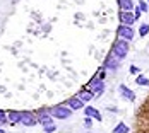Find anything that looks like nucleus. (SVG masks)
Returning a JSON list of instances; mask_svg holds the SVG:
<instances>
[{"mask_svg": "<svg viewBox=\"0 0 149 133\" xmlns=\"http://www.w3.org/2000/svg\"><path fill=\"white\" fill-rule=\"evenodd\" d=\"M84 125H86V128H91V126H93V118H91V116H86Z\"/></svg>", "mask_w": 149, "mask_h": 133, "instance_id": "21", "label": "nucleus"}, {"mask_svg": "<svg viewBox=\"0 0 149 133\" xmlns=\"http://www.w3.org/2000/svg\"><path fill=\"white\" fill-rule=\"evenodd\" d=\"M118 67H120V60H118V58H115V57L110 53V57H108V58H106V61H104V68H108V70L115 72Z\"/></svg>", "mask_w": 149, "mask_h": 133, "instance_id": "10", "label": "nucleus"}, {"mask_svg": "<svg viewBox=\"0 0 149 133\" xmlns=\"http://www.w3.org/2000/svg\"><path fill=\"white\" fill-rule=\"evenodd\" d=\"M21 116H22L21 111H9V113H7V119H9L10 125H17V123H21Z\"/></svg>", "mask_w": 149, "mask_h": 133, "instance_id": "12", "label": "nucleus"}, {"mask_svg": "<svg viewBox=\"0 0 149 133\" xmlns=\"http://www.w3.org/2000/svg\"><path fill=\"white\" fill-rule=\"evenodd\" d=\"M129 132H130V128H129L123 121H122V123H118V125L113 128V133H129Z\"/></svg>", "mask_w": 149, "mask_h": 133, "instance_id": "15", "label": "nucleus"}, {"mask_svg": "<svg viewBox=\"0 0 149 133\" xmlns=\"http://www.w3.org/2000/svg\"><path fill=\"white\" fill-rule=\"evenodd\" d=\"M146 2H148V3H149V0H146Z\"/></svg>", "mask_w": 149, "mask_h": 133, "instance_id": "24", "label": "nucleus"}, {"mask_svg": "<svg viewBox=\"0 0 149 133\" xmlns=\"http://www.w3.org/2000/svg\"><path fill=\"white\" fill-rule=\"evenodd\" d=\"M122 10H134V2L132 0H118Z\"/></svg>", "mask_w": 149, "mask_h": 133, "instance_id": "14", "label": "nucleus"}, {"mask_svg": "<svg viewBox=\"0 0 149 133\" xmlns=\"http://www.w3.org/2000/svg\"><path fill=\"white\" fill-rule=\"evenodd\" d=\"M148 34H149V24H141V28H139V36L144 38V36H148Z\"/></svg>", "mask_w": 149, "mask_h": 133, "instance_id": "17", "label": "nucleus"}, {"mask_svg": "<svg viewBox=\"0 0 149 133\" xmlns=\"http://www.w3.org/2000/svg\"><path fill=\"white\" fill-rule=\"evenodd\" d=\"M38 123H40L43 128L55 123V118L50 114V109H40V111H38Z\"/></svg>", "mask_w": 149, "mask_h": 133, "instance_id": "4", "label": "nucleus"}, {"mask_svg": "<svg viewBox=\"0 0 149 133\" xmlns=\"http://www.w3.org/2000/svg\"><path fill=\"white\" fill-rule=\"evenodd\" d=\"M141 15H142L141 9H139V7H137V9H134V17H135V21H139V19H141Z\"/></svg>", "mask_w": 149, "mask_h": 133, "instance_id": "22", "label": "nucleus"}, {"mask_svg": "<svg viewBox=\"0 0 149 133\" xmlns=\"http://www.w3.org/2000/svg\"><path fill=\"white\" fill-rule=\"evenodd\" d=\"M135 36V31L132 26H125V24H122L118 28V38L122 39H125V41H132Z\"/></svg>", "mask_w": 149, "mask_h": 133, "instance_id": "5", "label": "nucleus"}, {"mask_svg": "<svg viewBox=\"0 0 149 133\" xmlns=\"http://www.w3.org/2000/svg\"><path fill=\"white\" fill-rule=\"evenodd\" d=\"M7 123H9V119H7V113L0 109V125H7Z\"/></svg>", "mask_w": 149, "mask_h": 133, "instance_id": "19", "label": "nucleus"}, {"mask_svg": "<svg viewBox=\"0 0 149 133\" xmlns=\"http://www.w3.org/2000/svg\"><path fill=\"white\" fill-rule=\"evenodd\" d=\"M127 53H129V41H125V39H122L118 38L115 43H113V48H111V55L115 57V58H118L120 61L127 57Z\"/></svg>", "mask_w": 149, "mask_h": 133, "instance_id": "1", "label": "nucleus"}, {"mask_svg": "<svg viewBox=\"0 0 149 133\" xmlns=\"http://www.w3.org/2000/svg\"><path fill=\"white\" fill-rule=\"evenodd\" d=\"M135 82L139 84V85H142V87H149V79L148 77H144V75H137V79H135Z\"/></svg>", "mask_w": 149, "mask_h": 133, "instance_id": "16", "label": "nucleus"}, {"mask_svg": "<svg viewBox=\"0 0 149 133\" xmlns=\"http://www.w3.org/2000/svg\"><path fill=\"white\" fill-rule=\"evenodd\" d=\"M120 94H122V97H125L127 101H130V103H134L135 101V94H134V90H130V89L127 87L125 84H120Z\"/></svg>", "mask_w": 149, "mask_h": 133, "instance_id": "9", "label": "nucleus"}, {"mask_svg": "<svg viewBox=\"0 0 149 133\" xmlns=\"http://www.w3.org/2000/svg\"><path fill=\"white\" fill-rule=\"evenodd\" d=\"M137 7L141 9V12H149V3L148 2H144V0H139Z\"/></svg>", "mask_w": 149, "mask_h": 133, "instance_id": "18", "label": "nucleus"}, {"mask_svg": "<svg viewBox=\"0 0 149 133\" xmlns=\"http://www.w3.org/2000/svg\"><path fill=\"white\" fill-rule=\"evenodd\" d=\"M67 106H69V108H70L72 111H77V109H82V108H84L86 104L82 103V101H81L79 97H70V99L67 101Z\"/></svg>", "mask_w": 149, "mask_h": 133, "instance_id": "11", "label": "nucleus"}, {"mask_svg": "<svg viewBox=\"0 0 149 133\" xmlns=\"http://www.w3.org/2000/svg\"><path fill=\"white\" fill-rule=\"evenodd\" d=\"M139 72H141V70H139V67H135V65L130 67V74H132V75H139Z\"/></svg>", "mask_w": 149, "mask_h": 133, "instance_id": "23", "label": "nucleus"}, {"mask_svg": "<svg viewBox=\"0 0 149 133\" xmlns=\"http://www.w3.org/2000/svg\"><path fill=\"white\" fill-rule=\"evenodd\" d=\"M120 21H122V24H125V26H132V24L135 22L134 12H132V10H122Z\"/></svg>", "mask_w": 149, "mask_h": 133, "instance_id": "8", "label": "nucleus"}, {"mask_svg": "<svg viewBox=\"0 0 149 133\" xmlns=\"http://www.w3.org/2000/svg\"><path fill=\"white\" fill-rule=\"evenodd\" d=\"M75 97H79L82 103L86 104V103H89V101L93 99V97H94V96H93V92H91V90H81V92H79Z\"/></svg>", "mask_w": 149, "mask_h": 133, "instance_id": "13", "label": "nucleus"}, {"mask_svg": "<svg viewBox=\"0 0 149 133\" xmlns=\"http://www.w3.org/2000/svg\"><path fill=\"white\" fill-rule=\"evenodd\" d=\"M57 130V125L53 123V125H50V126H45V133H55Z\"/></svg>", "mask_w": 149, "mask_h": 133, "instance_id": "20", "label": "nucleus"}, {"mask_svg": "<svg viewBox=\"0 0 149 133\" xmlns=\"http://www.w3.org/2000/svg\"><path fill=\"white\" fill-rule=\"evenodd\" d=\"M21 123L24 125V126H34V125H38V116L34 114V113H22V116H21Z\"/></svg>", "mask_w": 149, "mask_h": 133, "instance_id": "6", "label": "nucleus"}, {"mask_svg": "<svg viewBox=\"0 0 149 133\" xmlns=\"http://www.w3.org/2000/svg\"><path fill=\"white\" fill-rule=\"evenodd\" d=\"M88 87L91 89L93 96L100 97V96H101V94L104 92V80H103V79H100V77H94V79L91 80L89 84H88Z\"/></svg>", "mask_w": 149, "mask_h": 133, "instance_id": "3", "label": "nucleus"}, {"mask_svg": "<svg viewBox=\"0 0 149 133\" xmlns=\"http://www.w3.org/2000/svg\"><path fill=\"white\" fill-rule=\"evenodd\" d=\"M50 114L55 119H69L72 116V109L69 106H55L50 109Z\"/></svg>", "mask_w": 149, "mask_h": 133, "instance_id": "2", "label": "nucleus"}, {"mask_svg": "<svg viewBox=\"0 0 149 133\" xmlns=\"http://www.w3.org/2000/svg\"><path fill=\"white\" fill-rule=\"evenodd\" d=\"M84 113H86V116H91V118L94 119V121H98V123H101V121H103L101 113H100L96 108H93V106H84Z\"/></svg>", "mask_w": 149, "mask_h": 133, "instance_id": "7", "label": "nucleus"}]
</instances>
